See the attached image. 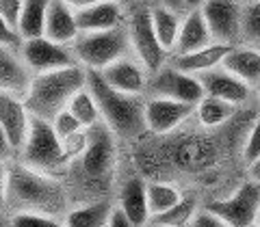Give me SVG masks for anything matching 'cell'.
<instances>
[{"mask_svg": "<svg viewBox=\"0 0 260 227\" xmlns=\"http://www.w3.org/2000/svg\"><path fill=\"white\" fill-rule=\"evenodd\" d=\"M24 160L30 167H56L70 158L68 149L63 145V139L56 134L52 121L42 119V117H30V128L24 141Z\"/></svg>", "mask_w": 260, "mask_h": 227, "instance_id": "277c9868", "label": "cell"}, {"mask_svg": "<svg viewBox=\"0 0 260 227\" xmlns=\"http://www.w3.org/2000/svg\"><path fill=\"white\" fill-rule=\"evenodd\" d=\"M234 44H223V42H213L200 50L186 52V54H176L174 65L182 71H189V74H202L206 69H213L217 65H221V61L225 59V54L232 50Z\"/></svg>", "mask_w": 260, "mask_h": 227, "instance_id": "ac0fdd59", "label": "cell"}, {"mask_svg": "<svg viewBox=\"0 0 260 227\" xmlns=\"http://www.w3.org/2000/svg\"><path fill=\"white\" fill-rule=\"evenodd\" d=\"M258 223H260V214H258Z\"/></svg>", "mask_w": 260, "mask_h": 227, "instance_id": "f6af8a7d", "label": "cell"}, {"mask_svg": "<svg viewBox=\"0 0 260 227\" xmlns=\"http://www.w3.org/2000/svg\"><path fill=\"white\" fill-rule=\"evenodd\" d=\"M119 206L126 210L135 225L150 223V204H148V184L141 177H130V180L121 186L119 193Z\"/></svg>", "mask_w": 260, "mask_h": 227, "instance_id": "ffe728a7", "label": "cell"}, {"mask_svg": "<svg viewBox=\"0 0 260 227\" xmlns=\"http://www.w3.org/2000/svg\"><path fill=\"white\" fill-rule=\"evenodd\" d=\"M128 37H130V46L139 56V63L145 67V71L156 74L167 61V50L156 37V30H154L152 9L137 7L133 11L128 22Z\"/></svg>", "mask_w": 260, "mask_h": 227, "instance_id": "5b68a950", "label": "cell"}, {"mask_svg": "<svg viewBox=\"0 0 260 227\" xmlns=\"http://www.w3.org/2000/svg\"><path fill=\"white\" fill-rule=\"evenodd\" d=\"M152 24L156 30V37L160 39V44L165 46L167 52H172L178 42V32H180V24L182 20L178 18V11L169 9V7L160 5L152 9Z\"/></svg>", "mask_w": 260, "mask_h": 227, "instance_id": "603a6c76", "label": "cell"}, {"mask_svg": "<svg viewBox=\"0 0 260 227\" xmlns=\"http://www.w3.org/2000/svg\"><path fill=\"white\" fill-rule=\"evenodd\" d=\"M20 54L24 63L30 67L32 74H44V71H52V69H61V67H70L76 65L74 61V50H68L65 44L52 42L50 37L39 35V37H26L20 44Z\"/></svg>", "mask_w": 260, "mask_h": 227, "instance_id": "52a82bcc", "label": "cell"}, {"mask_svg": "<svg viewBox=\"0 0 260 227\" xmlns=\"http://www.w3.org/2000/svg\"><path fill=\"white\" fill-rule=\"evenodd\" d=\"M200 9L215 42L237 44V39L243 37V7L239 0H204Z\"/></svg>", "mask_w": 260, "mask_h": 227, "instance_id": "9c48e42d", "label": "cell"}, {"mask_svg": "<svg viewBox=\"0 0 260 227\" xmlns=\"http://www.w3.org/2000/svg\"><path fill=\"white\" fill-rule=\"evenodd\" d=\"M113 130L93 124L91 132L87 136L85 152H83V169L87 175L102 177L113 169L115 162V141H113Z\"/></svg>", "mask_w": 260, "mask_h": 227, "instance_id": "8fae6325", "label": "cell"}, {"mask_svg": "<svg viewBox=\"0 0 260 227\" xmlns=\"http://www.w3.org/2000/svg\"><path fill=\"white\" fill-rule=\"evenodd\" d=\"M87 89L93 93L107 126L121 136H137L145 128L141 100L135 93H124L104 80L100 69L87 71Z\"/></svg>", "mask_w": 260, "mask_h": 227, "instance_id": "7a4b0ae2", "label": "cell"}, {"mask_svg": "<svg viewBox=\"0 0 260 227\" xmlns=\"http://www.w3.org/2000/svg\"><path fill=\"white\" fill-rule=\"evenodd\" d=\"M215 39L210 35V28L204 20V13H202L200 7L189 9L186 18L180 24V32H178V42H176V54H186L193 50H200L208 44H213Z\"/></svg>", "mask_w": 260, "mask_h": 227, "instance_id": "e0dca14e", "label": "cell"}, {"mask_svg": "<svg viewBox=\"0 0 260 227\" xmlns=\"http://www.w3.org/2000/svg\"><path fill=\"white\" fill-rule=\"evenodd\" d=\"M130 48L128 28H107V30H83L72 42L74 56L89 69H104L113 61L126 56Z\"/></svg>", "mask_w": 260, "mask_h": 227, "instance_id": "3957f363", "label": "cell"}, {"mask_svg": "<svg viewBox=\"0 0 260 227\" xmlns=\"http://www.w3.org/2000/svg\"><path fill=\"white\" fill-rule=\"evenodd\" d=\"M162 5L165 7H169V9H174V11H184V9H189V7H186V0H160Z\"/></svg>", "mask_w": 260, "mask_h": 227, "instance_id": "f35d334b", "label": "cell"}, {"mask_svg": "<svg viewBox=\"0 0 260 227\" xmlns=\"http://www.w3.org/2000/svg\"><path fill=\"white\" fill-rule=\"evenodd\" d=\"M65 3H70L74 9H80V7L98 5V3H111V0H65ZM113 3H143V0H113Z\"/></svg>", "mask_w": 260, "mask_h": 227, "instance_id": "74e56055", "label": "cell"}, {"mask_svg": "<svg viewBox=\"0 0 260 227\" xmlns=\"http://www.w3.org/2000/svg\"><path fill=\"white\" fill-rule=\"evenodd\" d=\"M208 208L221 216L225 225H234V227L256 225L260 214V182L249 180L241 184L232 197L213 201V204H208Z\"/></svg>", "mask_w": 260, "mask_h": 227, "instance_id": "8992f818", "label": "cell"}, {"mask_svg": "<svg viewBox=\"0 0 260 227\" xmlns=\"http://www.w3.org/2000/svg\"><path fill=\"white\" fill-rule=\"evenodd\" d=\"M52 126H54L56 134H59L63 141L72 139V136L78 134V132H80V128H83V124H80V121L74 117V112H72L70 108L61 110L59 115H56V117L52 119Z\"/></svg>", "mask_w": 260, "mask_h": 227, "instance_id": "f546056e", "label": "cell"}, {"mask_svg": "<svg viewBox=\"0 0 260 227\" xmlns=\"http://www.w3.org/2000/svg\"><path fill=\"white\" fill-rule=\"evenodd\" d=\"M249 175H251V180L260 182V158H256V160L249 165Z\"/></svg>", "mask_w": 260, "mask_h": 227, "instance_id": "60d3db41", "label": "cell"}, {"mask_svg": "<svg viewBox=\"0 0 260 227\" xmlns=\"http://www.w3.org/2000/svg\"><path fill=\"white\" fill-rule=\"evenodd\" d=\"M243 158L247 165H251L256 158H260V117L254 121L247 139H245V147H243Z\"/></svg>", "mask_w": 260, "mask_h": 227, "instance_id": "1f68e13d", "label": "cell"}, {"mask_svg": "<svg viewBox=\"0 0 260 227\" xmlns=\"http://www.w3.org/2000/svg\"><path fill=\"white\" fill-rule=\"evenodd\" d=\"M225 69L243 78L247 85L260 83V50L249 46H232V50L221 61Z\"/></svg>", "mask_w": 260, "mask_h": 227, "instance_id": "44dd1931", "label": "cell"}, {"mask_svg": "<svg viewBox=\"0 0 260 227\" xmlns=\"http://www.w3.org/2000/svg\"><path fill=\"white\" fill-rule=\"evenodd\" d=\"M258 95H260V83H258Z\"/></svg>", "mask_w": 260, "mask_h": 227, "instance_id": "ee69618b", "label": "cell"}, {"mask_svg": "<svg viewBox=\"0 0 260 227\" xmlns=\"http://www.w3.org/2000/svg\"><path fill=\"white\" fill-rule=\"evenodd\" d=\"M193 110H195V104L154 95L143 106L145 128L156 134H167V132H172V130H176L182 121L189 119L193 115Z\"/></svg>", "mask_w": 260, "mask_h": 227, "instance_id": "30bf717a", "label": "cell"}, {"mask_svg": "<svg viewBox=\"0 0 260 227\" xmlns=\"http://www.w3.org/2000/svg\"><path fill=\"white\" fill-rule=\"evenodd\" d=\"M100 71H102L104 80H107L111 87H115L124 93L139 95L145 89V85H148V80H145V67L139 63L126 59V56L113 61L111 65H107V67L100 69Z\"/></svg>", "mask_w": 260, "mask_h": 227, "instance_id": "2e32d148", "label": "cell"}, {"mask_svg": "<svg viewBox=\"0 0 260 227\" xmlns=\"http://www.w3.org/2000/svg\"><path fill=\"white\" fill-rule=\"evenodd\" d=\"M202 87H204L206 95H215L228 100L232 104H245L251 97V85H247L243 78H239L237 74H232L230 69H225L223 65H217L213 69H206L198 74Z\"/></svg>", "mask_w": 260, "mask_h": 227, "instance_id": "7c38bea8", "label": "cell"}, {"mask_svg": "<svg viewBox=\"0 0 260 227\" xmlns=\"http://www.w3.org/2000/svg\"><path fill=\"white\" fill-rule=\"evenodd\" d=\"M5 193H7V173H5L3 165H0V206H3V201H5Z\"/></svg>", "mask_w": 260, "mask_h": 227, "instance_id": "ab89813d", "label": "cell"}, {"mask_svg": "<svg viewBox=\"0 0 260 227\" xmlns=\"http://www.w3.org/2000/svg\"><path fill=\"white\" fill-rule=\"evenodd\" d=\"M204 5V0H186V7L189 9H195V7H202Z\"/></svg>", "mask_w": 260, "mask_h": 227, "instance_id": "b9f144b4", "label": "cell"}, {"mask_svg": "<svg viewBox=\"0 0 260 227\" xmlns=\"http://www.w3.org/2000/svg\"><path fill=\"white\" fill-rule=\"evenodd\" d=\"M22 32L11 26L3 15H0V46H7V48H13V46H20L22 44Z\"/></svg>", "mask_w": 260, "mask_h": 227, "instance_id": "e575fe53", "label": "cell"}, {"mask_svg": "<svg viewBox=\"0 0 260 227\" xmlns=\"http://www.w3.org/2000/svg\"><path fill=\"white\" fill-rule=\"evenodd\" d=\"M182 199L180 191L172 184L165 182H150L148 184V204H150V216L165 212L172 206H176L178 201Z\"/></svg>", "mask_w": 260, "mask_h": 227, "instance_id": "4316f807", "label": "cell"}, {"mask_svg": "<svg viewBox=\"0 0 260 227\" xmlns=\"http://www.w3.org/2000/svg\"><path fill=\"white\" fill-rule=\"evenodd\" d=\"M68 108L74 112V117L83 124V128H91L93 124H98V119H100V108H98V102H95V97L93 93L89 91L87 87H83L80 91L72 97L70 104H68Z\"/></svg>", "mask_w": 260, "mask_h": 227, "instance_id": "484cf974", "label": "cell"}, {"mask_svg": "<svg viewBox=\"0 0 260 227\" xmlns=\"http://www.w3.org/2000/svg\"><path fill=\"white\" fill-rule=\"evenodd\" d=\"M234 112H237V104L221 100V97H215V95H204L195 104V115H198L200 124L206 128H217L225 124Z\"/></svg>", "mask_w": 260, "mask_h": 227, "instance_id": "7402d4cb", "label": "cell"}, {"mask_svg": "<svg viewBox=\"0 0 260 227\" xmlns=\"http://www.w3.org/2000/svg\"><path fill=\"white\" fill-rule=\"evenodd\" d=\"M24 9V0H0V15L20 30V18Z\"/></svg>", "mask_w": 260, "mask_h": 227, "instance_id": "d6a6232c", "label": "cell"}, {"mask_svg": "<svg viewBox=\"0 0 260 227\" xmlns=\"http://www.w3.org/2000/svg\"><path fill=\"white\" fill-rule=\"evenodd\" d=\"M48 7H50V0H24V9L20 18V32L24 39L44 35Z\"/></svg>", "mask_w": 260, "mask_h": 227, "instance_id": "cb8c5ba5", "label": "cell"}, {"mask_svg": "<svg viewBox=\"0 0 260 227\" xmlns=\"http://www.w3.org/2000/svg\"><path fill=\"white\" fill-rule=\"evenodd\" d=\"M241 32L247 42H260V0H251L243 7Z\"/></svg>", "mask_w": 260, "mask_h": 227, "instance_id": "f1b7e54d", "label": "cell"}, {"mask_svg": "<svg viewBox=\"0 0 260 227\" xmlns=\"http://www.w3.org/2000/svg\"><path fill=\"white\" fill-rule=\"evenodd\" d=\"M109 214H111L109 201H95V204H87L72 210L65 223L74 227H104L109 223Z\"/></svg>", "mask_w": 260, "mask_h": 227, "instance_id": "d4e9b609", "label": "cell"}, {"mask_svg": "<svg viewBox=\"0 0 260 227\" xmlns=\"http://www.w3.org/2000/svg\"><path fill=\"white\" fill-rule=\"evenodd\" d=\"M189 225H195V227H223L225 221L217 212H213L210 208H206V210H200V212L195 210V214H193Z\"/></svg>", "mask_w": 260, "mask_h": 227, "instance_id": "836d02e7", "label": "cell"}, {"mask_svg": "<svg viewBox=\"0 0 260 227\" xmlns=\"http://www.w3.org/2000/svg\"><path fill=\"white\" fill-rule=\"evenodd\" d=\"M148 87L152 95L172 97V100H180L186 104H198L206 95L200 78L195 74H189V71L178 69L176 65H169V67L162 65L156 74H152Z\"/></svg>", "mask_w": 260, "mask_h": 227, "instance_id": "ba28073f", "label": "cell"}, {"mask_svg": "<svg viewBox=\"0 0 260 227\" xmlns=\"http://www.w3.org/2000/svg\"><path fill=\"white\" fill-rule=\"evenodd\" d=\"M78 22H76V9L65 0H50L46 15V28L44 35L50 37L52 42L59 44H72L78 37Z\"/></svg>", "mask_w": 260, "mask_h": 227, "instance_id": "5bb4252c", "label": "cell"}, {"mask_svg": "<svg viewBox=\"0 0 260 227\" xmlns=\"http://www.w3.org/2000/svg\"><path fill=\"white\" fill-rule=\"evenodd\" d=\"M0 126L9 134L13 149H22L30 128L28 108L24 104V97L3 91V89H0Z\"/></svg>", "mask_w": 260, "mask_h": 227, "instance_id": "4fadbf2b", "label": "cell"}, {"mask_svg": "<svg viewBox=\"0 0 260 227\" xmlns=\"http://www.w3.org/2000/svg\"><path fill=\"white\" fill-rule=\"evenodd\" d=\"M121 5L124 3H98L76 9V22L80 32L83 30H107L121 26Z\"/></svg>", "mask_w": 260, "mask_h": 227, "instance_id": "d6986e66", "label": "cell"}, {"mask_svg": "<svg viewBox=\"0 0 260 227\" xmlns=\"http://www.w3.org/2000/svg\"><path fill=\"white\" fill-rule=\"evenodd\" d=\"M87 87V71L78 65L44 71L32 76V83L24 95V104L32 117L52 121L61 110L68 108L70 100Z\"/></svg>", "mask_w": 260, "mask_h": 227, "instance_id": "6da1fadb", "label": "cell"}, {"mask_svg": "<svg viewBox=\"0 0 260 227\" xmlns=\"http://www.w3.org/2000/svg\"><path fill=\"white\" fill-rule=\"evenodd\" d=\"M30 83H32L30 67L24 63L22 56L13 54L11 48L0 46V89L24 97Z\"/></svg>", "mask_w": 260, "mask_h": 227, "instance_id": "9a60e30c", "label": "cell"}, {"mask_svg": "<svg viewBox=\"0 0 260 227\" xmlns=\"http://www.w3.org/2000/svg\"><path fill=\"white\" fill-rule=\"evenodd\" d=\"M111 227H133V221H130V216L126 214V210L121 206H115L111 208V214H109V223Z\"/></svg>", "mask_w": 260, "mask_h": 227, "instance_id": "d590c367", "label": "cell"}, {"mask_svg": "<svg viewBox=\"0 0 260 227\" xmlns=\"http://www.w3.org/2000/svg\"><path fill=\"white\" fill-rule=\"evenodd\" d=\"M11 225L15 227H52L56 225V218L54 216H48V212H20L11 218Z\"/></svg>", "mask_w": 260, "mask_h": 227, "instance_id": "4dcf8cb0", "label": "cell"}, {"mask_svg": "<svg viewBox=\"0 0 260 227\" xmlns=\"http://www.w3.org/2000/svg\"><path fill=\"white\" fill-rule=\"evenodd\" d=\"M11 149H13V145H11L9 134H7V132H5V128L0 126V160H3V158H9Z\"/></svg>", "mask_w": 260, "mask_h": 227, "instance_id": "8d00e7d4", "label": "cell"}, {"mask_svg": "<svg viewBox=\"0 0 260 227\" xmlns=\"http://www.w3.org/2000/svg\"><path fill=\"white\" fill-rule=\"evenodd\" d=\"M3 223H5V218H3V216H0V225H3Z\"/></svg>", "mask_w": 260, "mask_h": 227, "instance_id": "7bdbcfd3", "label": "cell"}, {"mask_svg": "<svg viewBox=\"0 0 260 227\" xmlns=\"http://www.w3.org/2000/svg\"><path fill=\"white\" fill-rule=\"evenodd\" d=\"M195 214V199H180L176 206H172L165 212L152 214L150 216V225H169V227H178V225H189L191 218Z\"/></svg>", "mask_w": 260, "mask_h": 227, "instance_id": "83f0119b", "label": "cell"}]
</instances>
